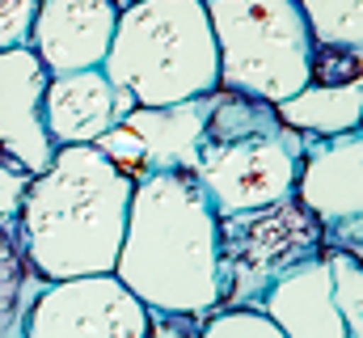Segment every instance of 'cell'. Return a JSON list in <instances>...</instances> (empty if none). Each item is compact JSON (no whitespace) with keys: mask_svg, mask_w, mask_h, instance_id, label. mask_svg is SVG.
I'll return each instance as SVG.
<instances>
[{"mask_svg":"<svg viewBox=\"0 0 363 338\" xmlns=\"http://www.w3.org/2000/svg\"><path fill=\"white\" fill-rule=\"evenodd\" d=\"M114 275L148 317L203 326L220 309V212L194 169H144L131 190Z\"/></svg>","mask_w":363,"mask_h":338,"instance_id":"obj_1","label":"cell"},{"mask_svg":"<svg viewBox=\"0 0 363 338\" xmlns=\"http://www.w3.org/2000/svg\"><path fill=\"white\" fill-rule=\"evenodd\" d=\"M135 178L97 144H60L21 195L17 237L43 279L114 271Z\"/></svg>","mask_w":363,"mask_h":338,"instance_id":"obj_2","label":"cell"},{"mask_svg":"<svg viewBox=\"0 0 363 338\" xmlns=\"http://www.w3.org/2000/svg\"><path fill=\"white\" fill-rule=\"evenodd\" d=\"M300 153L304 136L279 119L274 102L216 89L199 136L194 178L203 182L220 216H237L291 199Z\"/></svg>","mask_w":363,"mask_h":338,"instance_id":"obj_3","label":"cell"},{"mask_svg":"<svg viewBox=\"0 0 363 338\" xmlns=\"http://www.w3.org/2000/svg\"><path fill=\"white\" fill-rule=\"evenodd\" d=\"M101 72L135 106H169L220 89V55L203 0H127Z\"/></svg>","mask_w":363,"mask_h":338,"instance_id":"obj_4","label":"cell"},{"mask_svg":"<svg viewBox=\"0 0 363 338\" xmlns=\"http://www.w3.org/2000/svg\"><path fill=\"white\" fill-rule=\"evenodd\" d=\"M220 55V89L283 102L313 81V30L296 0H203Z\"/></svg>","mask_w":363,"mask_h":338,"instance_id":"obj_5","label":"cell"},{"mask_svg":"<svg viewBox=\"0 0 363 338\" xmlns=\"http://www.w3.org/2000/svg\"><path fill=\"white\" fill-rule=\"evenodd\" d=\"M313 250H321V224L296 203V195L254 212L220 216V309H258L274 275Z\"/></svg>","mask_w":363,"mask_h":338,"instance_id":"obj_6","label":"cell"},{"mask_svg":"<svg viewBox=\"0 0 363 338\" xmlns=\"http://www.w3.org/2000/svg\"><path fill=\"white\" fill-rule=\"evenodd\" d=\"M26 338H144L148 309L144 300L114 275H72L43 279L38 296L26 313Z\"/></svg>","mask_w":363,"mask_h":338,"instance_id":"obj_7","label":"cell"},{"mask_svg":"<svg viewBox=\"0 0 363 338\" xmlns=\"http://www.w3.org/2000/svg\"><path fill=\"white\" fill-rule=\"evenodd\" d=\"M296 203L321 224H342L363 216V140L359 127L334 136H304L296 169Z\"/></svg>","mask_w":363,"mask_h":338,"instance_id":"obj_8","label":"cell"},{"mask_svg":"<svg viewBox=\"0 0 363 338\" xmlns=\"http://www.w3.org/2000/svg\"><path fill=\"white\" fill-rule=\"evenodd\" d=\"M47 81L51 72L30 47L0 51V153L30 173L47 169V161L55 157V144L43 119Z\"/></svg>","mask_w":363,"mask_h":338,"instance_id":"obj_9","label":"cell"},{"mask_svg":"<svg viewBox=\"0 0 363 338\" xmlns=\"http://www.w3.org/2000/svg\"><path fill=\"white\" fill-rule=\"evenodd\" d=\"M118 21V0H38L30 51L47 72L97 68Z\"/></svg>","mask_w":363,"mask_h":338,"instance_id":"obj_10","label":"cell"},{"mask_svg":"<svg viewBox=\"0 0 363 338\" xmlns=\"http://www.w3.org/2000/svg\"><path fill=\"white\" fill-rule=\"evenodd\" d=\"M131 93H123L97 68H77V72H51L47 93H43V119L51 144H93L106 127H114L131 110Z\"/></svg>","mask_w":363,"mask_h":338,"instance_id":"obj_11","label":"cell"},{"mask_svg":"<svg viewBox=\"0 0 363 338\" xmlns=\"http://www.w3.org/2000/svg\"><path fill=\"white\" fill-rule=\"evenodd\" d=\"M258 309L283 330V338H347V326L334 309L330 266L321 250L304 254L287 271H279L267 283Z\"/></svg>","mask_w":363,"mask_h":338,"instance_id":"obj_12","label":"cell"},{"mask_svg":"<svg viewBox=\"0 0 363 338\" xmlns=\"http://www.w3.org/2000/svg\"><path fill=\"white\" fill-rule=\"evenodd\" d=\"M211 93L182 97V102H169V106H131L123 114V123L144 144V165L148 169H194L199 136H203V123H207V110H211Z\"/></svg>","mask_w":363,"mask_h":338,"instance_id":"obj_13","label":"cell"},{"mask_svg":"<svg viewBox=\"0 0 363 338\" xmlns=\"http://www.w3.org/2000/svg\"><path fill=\"white\" fill-rule=\"evenodd\" d=\"M274 110L300 136L351 131V127H359V119H363V84H359V77L355 81H338V84L308 81L304 89H296L291 97L274 102Z\"/></svg>","mask_w":363,"mask_h":338,"instance_id":"obj_14","label":"cell"},{"mask_svg":"<svg viewBox=\"0 0 363 338\" xmlns=\"http://www.w3.org/2000/svg\"><path fill=\"white\" fill-rule=\"evenodd\" d=\"M38 288H43V275L30 266L17 229L0 224V338H13L26 330V313H30V300L38 296Z\"/></svg>","mask_w":363,"mask_h":338,"instance_id":"obj_15","label":"cell"},{"mask_svg":"<svg viewBox=\"0 0 363 338\" xmlns=\"http://www.w3.org/2000/svg\"><path fill=\"white\" fill-rule=\"evenodd\" d=\"M313 43H330V47H351L359 51L363 43V0H296Z\"/></svg>","mask_w":363,"mask_h":338,"instance_id":"obj_16","label":"cell"},{"mask_svg":"<svg viewBox=\"0 0 363 338\" xmlns=\"http://www.w3.org/2000/svg\"><path fill=\"white\" fill-rule=\"evenodd\" d=\"M330 266V292H334V309L347 326V338H363V266L359 254L351 250H321Z\"/></svg>","mask_w":363,"mask_h":338,"instance_id":"obj_17","label":"cell"},{"mask_svg":"<svg viewBox=\"0 0 363 338\" xmlns=\"http://www.w3.org/2000/svg\"><path fill=\"white\" fill-rule=\"evenodd\" d=\"M199 334H207V338H283V330L274 326L262 309L224 305V309H216V313L203 317Z\"/></svg>","mask_w":363,"mask_h":338,"instance_id":"obj_18","label":"cell"},{"mask_svg":"<svg viewBox=\"0 0 363 338\" xmlns=\"http://www.w3.org/2000/svg\"><path fill=\"white\" fill-rule=\"evenodd\" d=\"M93 144H97V148H101V153H106L118 169H127L131 178H140V173L148 169V165H144V144H140V136H135L123 119H118L114 127H106Z\"/></svg>","mask_w":363,"mask_h":338,"instance_id":"obj_19","label":"cell"},{"mask_svg":"<svg viewBox=\"0 0 363 338\" xmlns=\"http://www.w3.org/2000/svg\"><path fill=\"white\" fill-rule=\"evenodd\" d=\"M355 77H359V51L330 47V43H317L313 47V81L338 84V81H355Z\"/></svg>","mask_w":363,"mask_h":338,"instance_id":"obj_20","label":"cell"},{"mask_svg":"<svg viewBox=\"0 0 363 338\" xmlns=\"http://www.w3.org/2000/svg\"><path fill=\"white\" fill-rule=\"evenodd\" d=\"M38 0H0V51L4 47H30Z\"/></svg>","mask_w":363,"mask_h":338,"instance_id":"obj_21","label":"cell"},{"mask_svg":"<svg viewBox=\"0 0 363 338\" xmlns=\"http://www.w3.org/2000/svg\"><path fill=\"white\" fill-rule=\"evenodd\" d=\"M30 178H34L30 169H21L0 153V224L4 229H17V212H21V195H26Z\"/></svg>","mask_w":363,"mask_h":338,"instance_id":"obj_22","label":"cell"},{"mask_svg":"<svg viewBox=\"0 0 363 338\" xmlns=\"http://www.w3.org/2000/svg\"><path fill=\"white\" fill-rule=\"evenodd\" d=\"M118 4H127V0H118Z\"/></svg>","mask_w":363,"mask_h":338,"instance_id":"obj_23","label":"cell"}]
</instances>
